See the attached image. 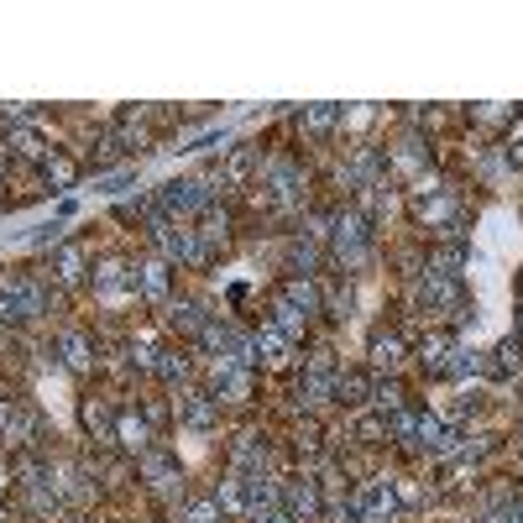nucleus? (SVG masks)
Instances as JSON below:
<instances>
[{"instance_id":"37","label":"nucleus","mask_w":523,"mask_h":523,"mask_svg":"<svg viewBox=\"0 0 523 523\" xmlns=\"http://www.w3.org/2000/svg\"><path fill=\"white\" fill-rule=\"evenodd\" d=\"M16 398H6V393H0V440H6V429H11V419H16Z\"/></svg>"},{"instance_id":"12","label":"nucleus","mask_w":523,"mask_h":523,"mask_svg":"<svg viewBox=\"0 0 523 523\" xmlns=\"http://www.w3.org/2000/svg\"><path fill=\"white\" fill-rule=\"evenodd\" d=\"M142 476H147L157 492H168V497L184 492V466H178L168 450H147V456H142Z\"/></svg>"},{"instance_id":"11","label":"nucleus","mask_w":523,"mask_h":523,"mask_svg":"<svg viewBox=\"0 0 523 523\" xmlns=\"http://www.w3.org/2000/svg\"><path fill=\"white\" fill-rule=\"evenodd\" d=\"M419 304H424L429 314H450V309H461V288H456V278L424 272V278H419Z\"/></svg>"},{"instance_id":"41","label":"nucleus","mask_w":523,"mask_h":523,"mask_svg":"<svg viewBox=\"0 0 523 523\" xmlns=\"http://www.w3.org/2000/svg\"><path fill=\"white\" fill-rule=\"evenodd\" d=\"M461 523H482V518H461Z\"/></svg>"},{"instance_id":"29","label":"nucleus","mask_w":523,"mask_h":523,"mask_svg":"<svg viewBox=\"0 0 523 523\" xmlns=\"http://www.w3.org/2000/svg\"><path fill=\"white\" fill-rule=\"evenodd\" d=\"M53 278L58 283H79L84 278V252H79V246H58V252H53Z\"/></svg>"},{"instance_id":"25","label":"nucleus","mask_w":523,"mask_h":523,"mask_svg":"<svg viewBox=\"0 0 523 523\" xmlns=\"http://www.w3.org/2000/svg\"><path fill=\"white\" fill-rule=\"evenodd\" d=\"M482 372H487V356L476 351V346H456V356H450V372H445V377L466 382V377H482Z\"/></svg>"},{"instance_id":"9","label":"nucleus","mask_w":523,"mask_h":523,"mask_svg":"<svg viewBox=\"0 0 523 523\" xmlns=\"http://www.w3.org/2000/svg\"><path fill=\"white\" fill-rule=\"evenodd\" d=\"M89 283H95V293H100L105 304H121L126 293H131V267L121 257H100L95 272H89Z\"/></svg>"},{"instance_id":"7","label":"nucleus","mask_w":523,"mask_h":523,"mask_svg":"<svg viewBox=\"0 0 523 523\" xmlns=\"http://www.w3.org/2000/svg\"><path fill=\"white\" fill-rule=\"evenodd\" d=\"M142 293L147 304H168V293H173V267L163 257H147L142 267H131V299Z\"/></svg>"},{"instance_id":"27","label":"nucleus","mask_w":523,"mask_h":523,"mask_svg":"<svg viewBox=\"0 0 523 523\" xmlns=\"http://www.w3.org/2000/svg\"><path fill=\"white\" fill-rule=\"evenodd\" d=\"M283 299H288L293 309H304V314H320V309H325V299H320V288H314L309 278H293V283L283 288Z\"/></svg>"},{"instance_id":"20","label":"nucleus","mask_w":523,"mask_h":523,"mask_svg":"<svg viewBox=\"0 0 523 523\" xmlns=\"http://www.w3.org/2000/svg\"><path fill=\"white\" fill-rule=\"evenodd\" d=\"M116 440H121L126 450H147V445H152V424L136 419V414H116Z\"/></svg>"},{"instance_id":"2","label":"nucleus","mask_w":523,"mask_h":523,"mask_svg":"<svg viewBox=\"0 0 523 523\" xmlns=\"http://www.w3.org/2000/svg\"><path fill=\"white\" fill-rule=\"evenodd\" d=\"M152 204H157L168 220L210 215V210H215V178H168V184H157Z\"/></svg>"},{"instance_id":"36","label":"nucleus","mask_w":523,"mask_h":523,"mask_svg":"<svg viewBox=\"0 0 523 523\" xmlns=\"http://www.w3.org/2000/svg\"><path fill=\"white\" fill-rule=\"evenodd\" d=\"M351 435H356L361 445H377V440H388V419H382V414H361V419L351 424Z\"/></svg>"},{"instance_id":"32","label":"nucleus","mask_w":523,"mask_h":523,"mask_svg":"<svg viewBox=\"0 0 523 523\" xmlns=\"http://www.w3.org/2000/svg\"><path fill=\"white\" fill-rule=\"evenodd\" d=\"M388 163H393L398 173H414V168H424V163H429V147L419 142V136H408V142H403V147L388 157Z\"/></svg>"},{"instance_id":"31","label":"nucleus","mask_w":523,"mask_h":523,"mask_svg":"<svg viewBox=\"0 0 523 523\" xmlns=\"http://www.w3.org/2000/svg\"><path fill=\"white\" fill-rule=\"evenodd\" d=\"M84 429L95 440H116V414H110L105 403H84Z\"/></svg>"},{"instance_id":"15","label":"nucleus","mask_w":523,"mask_h":523,"mask_svg":"<svg viewBox=\"0 0 523 523\" xmlns=\"http://www.w3.org/2000/svg\"><path fill=\"white\" fill-rule=\"evenodd\" d=\"M252 361H272V367H283V361H293V340H288L283 330L262 325V330L252 335Z\"/></svg>"},{"instance_id":"18","label":"nucleus","mask_w":523,"mask_h":523,"mask_svg":"<svg viewBox=\"0 0 523 523\" xmlns=\"http://www.w3.org/2000/svg\"><path fill=\"white\" fill-rule=\"evenodd\" d=\"M204 304H194V299H178V304H168V330H184V335H199L204 330Z\"/></svg>"},{"instance_id":"4","label":"nucleus","mask_w":523,"mask_h":523,"mask_svg":"<svg viewBox=\"0 0 523 523\" xmlns=\"http://www.w3.org/2000/svg\"><path fill=\"white\" fill-rule=\"evenodd\" d=\"M351 508L361 523H398V492H393V476H367V482L351 487Z\"/></svg>"},{"instance_id":"34","label":"nucleus","mask_w":523,"mask_h":523,"mask_svg":"<svg viewBox=\"0 0 523 523\" xmlns=\"http://www.w3.org/2000/svg\"><path fill=\"white\" fill-rule=\"evenodd\" d=\"M393 492H398V508H403V513H419V508L429 503L424 487L414 482V476H393Z\"/></svg>"},{"instance_id":"17","label":"nucleus","mask_w":523,"mask_h":523,"mask_svg":"<svg viewBox=\"0 0 523 523\" xmlns=\"http://www.w3.org/2000/svg\"><path fill=\"white\" fill-rule=\"evenodd\" d=\"M210 497L220 503L225 518H246V513H252V508H246V482H241V471H236V476H225V482H215Z\"/></svg>"},{"instance_id":"6","label":"nucleus","mask_w":523,"mask_h":523,"mask_svg":"<svg viewBox=\"0 0 523 523\" xmlns=\"http://www.w3.org/2000/svg\"><path fill=\"white\" fill-rule=\"evenodd\" d=\"M335 377H340V367H335V351H314L309 356V367H304V382H299V403H330L335 398Z\"/></svg>"},{"instance_id":"10","label":"nucleus","mask_w":523,"mask_h":523,"mask_svg":"<svg viewBox=\"0 0 523 523\" xmlns=\"http://www.w3.org/2000/svg\"><path fill=\"white\" fill-rule=\"evenodd\" d=\"M382 168H388V157H382L377 147H356L351 163L340 168V178H346V189H361V194H367L372 184H382Z\"/></svg>"},{"instance_id":"13","label":"nucleus","mask_w":523,"mask_h":523,"mask_svg":"<svg viewBox=\"0 0 523 523\" xmlns=\"http://www.w3.org/2000/svg\"><path fill=\"white\" fill-rule=\"evenodd\" d=\"M53 351L63 356L68 372H89V367H95V346H89L84 330H63V335L53 340Z\"/></svg>"},{"instance_id":"26","label":"nucleus","mask_w":523,"mask_h":523,"mask_svg":"<svg viewBox=\"0 0 523 523\" xmlns=\"http://www.w3.org/2000/svg\"><path fill=\"white\" fill-rule=\"evenodd\" d=\"M152 372L163 377V382H189V372H194V361L184 356V351H157V361H152Z\"/></svg>"},{"instance_id":"21","label":"nucleus","mask_w":523,"mask_h":523,"mask_svg":"<svg viewBox=\"0 0 523 523\" xmlns=\"http://www.w3.org/2000/svg\"><path fill=\"white\" fill-rule=\"evenodd\" d=\"M372 367L377 372H398L403 367V335H377L372 340Z\"/></svg>"},{"instance_id":"5","label":"nucleus","mask_w":523,"mask_h":523,"mask_svg":"<svg viewBox=\"0 0 523 523\" xmlns=\"http://www.w3.org/2000/svg\"><path fill=\"white\" fill-rule=\"evenodd\" d=\"M278 508H283L293 523H309V518H320V513H325L320 482H314V476H288V482H283V497H278Z\"/></svg>"},{"instance_id":"30","label":"nucleus","mask_w":523,"mask_h":523,"mask_svg":"<svg viewBox=\"0 0 523 523\" xmlns=\"http://www.w3.org/2000/svg\"><path fill=\"white\" fill-rule=\"evenodd\" d=\"M262 163H257V152L252 147H241V152H231V163H225V173L215 178V184H246Z\"/></svg>"},{"instance_id":"19","label":"nucleus","mask_w":523,"mask_h":523,"mask_svg":"<svg viewBox=\"0 0 523 523\" xmlns=\"http://www.w3.org/2000/svg\"><path fill=\"white\" fill-rule=\"evenodd\" d=\"M11 152L16 157H48V136H42L32 121H16L11 126Z\"/></svg>"},{"instance_id":"1","label":"nucleus","mask_w":523,"mask_h":523,"mask_svg":"<svg viewBox=\"0 0 523 523\" xmlns=\"http://www.w3.org/2000/svg\"><path fill=\"white\" fill-rule=\"evenodd\" d=\"M330 252H335V262L346 272H361L372 262V220L361 210H340L330 220Z\"/></svg>"},{"instance_id":"35","label":"nucleus","mask_w":523,"mask_h":523,"mask_svg":"<svg viewBox=\"0 0 523 523\" xmlns=\"http://www.w3.org/2000/svg\"><path fill=\"white\" fill-rule=\"evenodd\" d=\"M372 408L382 419L398 414V408H403V388H398V382H372Z\"/></svg>"},{"instance_id":"33","label":"nucleus","mask_w":523,"mask_h":523,"mask_svg":"<svg viewBox=\"0 0 523 523\" xmlns=\"http://www.w3.org/2000/svg\"><path fill=\"white\" fill-rule=\"evenodd\" d=\"M42 168H48V178H53L58 189H74V178H79L74 157H63V152H48V157H42Z\"/></svg>"},{"instance_id":"38","label":"nucleus","mask_w":523,"mask_h":523,"mask_svg":"<svg viewBox=\"0 0 523 523\" xmlns=\"http://www.w3.org/2000/svg\"><path fill=\"white\" fill-rule=\"evenodd\" d=\"M252 523H293L283 508H262V513H252Z\"/></svg>"},{"instance_id":"24","label":"nucleus","mask_w":523,"mask_h":523,"mask_svg":"<svg viewBox=\"0 0 523 523\" xmlns=\"http://www.w3.org/2000/svg\"><path fill=\"white\" fill-rule=\"evenodd\" d=\"M335 126H340V105H309L304 110V131L314 136V142H325Z\"/></svg>"},{"instance_id":"3","label":"nucleus","mask_w":523,"mask_h":523,"mask_svg":"<svg viewBox=\"0 0 523 523\" xmlns=\"http://www.w3.org/2000/svg\"><path fill=\"white\" fill-rule=\"evenodd\" d=\"M257 189L267 204H278V210H293V204H304V173L293 157H267L257 168Z\"/></svg>"},{"instance_id":"39","label":"nucleus","mask_w":523,"mask_h":523,"mask_svg":"<svg viewBox=\"0 0 523 523\" xmlns=\"http://www.w3.org/2000/svg\"><path fill=\"white\" fill-rule=\"evenodd\" d=\"M6 487H11V482H6V471H0V497H6Z\"/></svg>"},{"instance_id":"28","label":"nucleus","mask_w":523,"mask_h":523,"mask_svg":"<svg viewBox=\"0 0 523 523\" xmlns=\"http://www.w3.org/2000/svg\"><path fill=\"white\" fill-rule=\"evenodd\" d=\"M304 325H309V314H304V309H293L288 299L272 304V330H283L288 340H299V335H304Z\"/></svg>"},{"instance_id":"23","label":"nucleus","mask_w":523,"mask_h":523,"mask_svg":"<svg viewBox=\"0 0 523 523\" xmlns=\"http://www.w3.org/2000/svg\"><path fill=\"white\" fill-rule=\"evenodd\" d=\"M487 372H497V377H518V372H523V340H503V346L492 351Z\"/></svg>"},{"instance_id":"40","label":"nucleus","mask_w":523,"mask_h":523,"mask_svg":"<svg viewBox=\"0 0 523 523\" xmlns=\"http://www.w3.org/2000/svg\"><path fill=\"white\" fill-rule=\"evenodd\" d=\"M518 335H523V309H518Z\"/></svg>"},{"instance_id":"16","label":"nucleus","mask_w":523,"mask_h":523,"mask_svg":"<svg viewBox=\"0 0 523 523\" xmlns=\"http://www.w3.org/2000/svg\"><path fill=\"white\" fill-rule=\"evenodd\" d=\"M450 356H456V340H450L445 330H435L419 346V361H424V372H435V377H445L450 372Z\"/></svg>"},{"instance_id":"22","label":"nucleus","mask_w":523,"mask_h":523,"mask_svg":"<svg viewBox=\"0 0 523 523\" xmlns=\"http://www.w3.org/2000/svg\"><path fill=\"white\" fill-rule=\"evenodd\" d=\"M372 398V377L367 372H340L335 377V403H367Z\"/></svg>"},{"instance_id":"8","label":"nucleus","mask_w":523,"mask_h":523,"mask_svg":"<svg viewBox=\"0 0 523 523\" xmlns=\"http://www.w3.org/2000/svg\"><path fill=\"white\" fill-rule=\"evenodd\" d=\"M178 419H184L189 429H199V435H210V429L220 424V398L210 388H184L178 393Z\"/></svg>"},{"instance_id":"14","label":"nucleus","mask_w":523,"mask_h":523,"mask_svg":"<svg viewBox=\"0 0 523 523\" xmlns=\"http://www.w3.org/2000/svg\"><path fill=\"white\" fill-rule=\"evenodd\" d=\"M231 461L241 466V476H252V471H267L272 466V450L262 435H236L231 440Z\"/></svg>"}]
</instances>
